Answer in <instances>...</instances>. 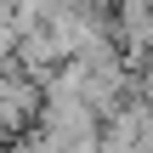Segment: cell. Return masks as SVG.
<instances>
[{"instance_id":"cell-2","label":"cell","mask_w":153,"mask_h":153,"mask_svg":"<svg viewBox=\"0 0 153 153\" xmlns=\"http://www.w3.org/2000/svg\"><path fill=\"white\" fill-rule=\"evenodd\" d=\"M0 153H11V136H6V131H0Z\"/></svg>"},{"instance_id":"cell-1","label":"cell","mask_w":153,"mask_h":153,"mask_svg":"<svg viewBox=\"0 0 153 153\" xmlns=\"http://www.w3.org/2000/svg\"><path fill=\"white\" fill-rule=\"evenodd\" d=\"M136 91H142V97H148V102H153V62H148V68H142V74H136Z\"/></svg>"}]
</instances>
